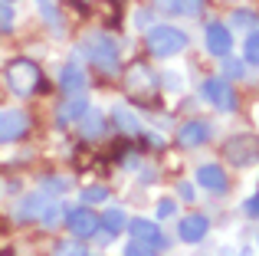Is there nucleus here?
<instances>
[{
    "label": "nucleus",
    "mask_w": 259,
    "mask_h": 256,
    "mask_svg": "<svg viewBox=\"0 0 259 256\" xmlns=\"http://www.w3.org/2000/svg\"><path fill=\"white\" fill-rule=\"evenodd\" d=\"M223 154H227L236 167H246V164H253L259 158V145H256V138H249V135H233V138L227 141V148H223Z\"/></svg>",
    "instance_id": "1a4fd4ad"
},
{
    "label": "nucleus",
    "mask_w": 259,
    "mask_h": 256,
    "mask_svg": "<svg viewBox=\"0 0 259 256\" xmlns=\"http://www.w3.org/2000/svg\"><path fill=\"white\" fill-rule=\"evenodd\" d=\"M85 112H89L85 92H79V96H66L63 109H59V125H72V122H79Z\"/></svg>",
    "instance_id": "a211bd4d"
},
{
    "label": "nucleus",
    "mask_w": 259,
    "mask_h": 256,
    "mask_svg": "<svg viewBox=\"0 0 259 256\" xmlns=\"http://www.w3.org/2000/svg\"><path fill=\"white\" fill-rule=\"evenodd\" d=\"M253 122L259 125V102H256V109H253Z\"/></svg>",
    "instance_id": "f704fd0d"
},
{
    "label": "nucleus",
    "mask_w": 259,
    "mask_h": 256,
    "mask_svg": "<svg viewBox=\"0 0 259 256\" xmlns=\"http://www.w3.org/2000/svg\"><path fill=\"white\" fill-rule=\"evenodd\" d=\"M79 197H82V204H105L108 200V187H102V184H89V187H82L79 191Z\"/></svg>",
    "instance_id": "393cba45"
},
{
    "label": "nucleus",
    "mask_w": 259,
    "mask_h": 256,
    "mask_svg": "<svg viewBox=\"0 0 259 256\" xmlns=\"http://www.w3.org/2000/svg\"><path fill=\"white\" fill-rule=\"evenodd\" d=\"M197 181H200V187H207L210 194H217V197H223V194L230 191V178H227V171H223L220 164H200L197 167Z\"/></svg>",
    "instance_id": "4468645a"
},
{
    "label": "nucleus",
    "mask_w": 259,
    "mask_h": 256,
    "mask_svg": "<svg viewBox=\"0 0 259 256\" xmlns=\"http://www.w3.org/2000/svg\"><path fill=\"white\" fill-rule=\"evenodd\" d=\"M30 132V115L23 109H4L0 112V145H13Z\"/></svg>",
    "instance_id": "0eeeda50"
},
{
    "label": "nucleus",
    "mask_w": 259,
    "mask_h": 256,
    "mask_svg": "<svg viewBox=\"0 0 259 256\" xmlns=\"http://www.w3.org/2000/svg\"><path fill=\"white\" fill-rule=\"evenodd\" d=\"M79 53H82L89 63L102 72V76H115V72L121 69V63H118V46H115V39L108 36V33H102V30L85 33L82 43H79Z\"/></svg>",
    "instance_id": "f257e3e1"
},
{
    "label": "nucleus",
    "mask_w": 259,
    "mask_h": 256,
    "mask_svg": "<svg viewBox=\"0 0 259 256\" xmlns=\"http://www.w3.org/2000/svg\"><path fill=\"white\" fill-rule=\"evenodd\" d=\"M112 122H115V128H118V132H125V135H141V122H138V115H135V112H128V109H115L112 112Z\"/></svg>",
    "instance_id": "6ab92c4d"
},
{
    "label": "nucleus",
    "mask_w": 259,
    "mask_h": 256,
    "mask_svg": "<svg viewBox=\"0 0 259 256\" xmlns=\"http://www.w3.org/2000/svg\"><path fill=\"white\" fill-rule=\"evenodd\" d=\"M145 43H148V53L158 59H167V56H177V53L187 50L190 36L181 30V26H171V23H158L145 33Z\"/></svg>",
    "instance_id": "7ed1b4c3"
},
{
    "label": "nucleus",
    "mask_w": 259,
    "mask_h": 256,
    "mask_svg": "<svg viewBox=\"0 0 259 256\" xmlns=\"http://www.w3.org/2000/svg\"><path fill=\"white\" fill-rule=\"evenodd\" d=\"M53 256H89V250H85V243H79V240L72 237V240H56Z\"/></svg>",
    "instance_id": "5701e85b"
},
{
    "label": "nucleus",
    "mask_w": 259,
    "mask_h": 256,
    "mask_svg": "<svg viewBox=\"0 0 259 256\" xmlns=\"http://www.w3.org/2000/svg\"><path fill=\"white\" fill-rule=\"evenodd\" d=\"M128 89H132V96H151V92H158L161 89L158 72H151L145 63H135L128 69Z\"/></svg>",
    "instance_id": "9b49d317"
},
{
    "label": "nucleus",
    "mask_w": 259,
    "mask_h": 256,
    "mask_svg": "<svg viewBox=\"0 0 259 256\" xmlns=\"http://www.w3.org/2000/svg\"><path fill=\"white\" fill-rule=\"evenodd\" d=\"M39 224L46 227V230H56L59 224H66V207L63 204H46L43 217H39Z\"/></svg>",
    "instance_id": "4be33fe9"
},
{
    "label": "nucleus",
    "mask_w": 259,
    "mask_h": 256,
    "mask_svg": "<svg viewBox=\"0 0 259 256\" xmlns=\"http://www.w3.org/2000/svg\"><path fill=\"white\" fill-rule=\"evenodd\" d=\"M128 233H132V240H138V243H145V246H151L154 253H161V250H167V237H164V230H161V224H154V220H145V217H135V220H128V227H125Z\"/></svg>",
    "instance_id": "423d86ee"
},
{
    "label": "nucleus",
    "mask_w": 259,
    "mask_h": 256,
    "mask_svg": "<svg viewBox=\"0 0 259 256\" xmlns=\"http://www.w3.org/2000/svg\"><path fill=\"white\" fill-rule=\"evenodd\" d=\"M125 256H154V250L145 246V243H138V240H132V243L125 246Z\"/></svg>",
    "instance_id": "7c9ffc66"
},
{
    "label": "nucleus",
    "mask_w": 259,
    "mask_h": 256,
    "mask_svg": "<svg viewBox=\"0 0 259 256\" xmlns=\"http://www.w3.org/2000/svg\"><path fill=\"white\" fill-rule=\"evenodd\" d=\"M210 138H213V128H210V122H203V118H190V122H184L177 128L181 148H203Z\"/></svg>",
    "instance_id": "9d476101"
},
{
    "label": "nucleus",
    "mask_w": 259,
    "mask_h": 256,
    "mask_svg": "<svg viewBox=\"0 0 259 256\" xmlns=\"http://www.w3.org/2000/svg\"><path fill=\"white\" fill-rule=\"evenodd\" d=\"M243 214H246L249 220H259V194H253V197L243 200Z\"/></svg>",
    "instance_id": "c756f323"
},
{
    "label": "nucleus",
    "mask_w": 259,
    "mask_h": 256,
    "mask_svg": "<svg viewBox=\"0 0 259 256\" xmlns=\"http://www.w3.org/2000/svg\"><path fill=\"white\" fill-rule=\"evenodd\" d=\"M85 86H89V79H85L82 63L69 59V63L59 69V89H63V96H79V92H85Z\"/></svg>",
    "instance_id": "ddd939ff"
},
{
    "label": "nucleus",
    "mask_w": 259,
    "mask_h": 256,
    "mask_svg": "<svg viewBox=\"0 0 259 256\" xmlns=\"http://www.w3.org/2000/svg\"><path fill=\"white\" fill-rule=\"evenodd\" d=\"M203 0H171V7L167 10H174V13H181V17H187V20H194V17H200L203 13Z\"/></svg>",
    "instance_id": "412c9836"
},
{
    "label": "nucleus",
    "mask_w": 259,
    "mask_h": 256,
    "mask_svg": "<svg viewBox=\"0 0 259 256\" xmlns=\"http://www.w3.org/2000/svg\"><path fill=\"white\" fill-rule=\"evenodd\" d=\"M46 204H50V197H46L43 191H33V194H23L17 204V210H13V217L20 220V224H30V220H39L46 210Z\"/></svg>",
    "instance_id": "2eb2a0df"
},
{
    "label": "nucleus",
    "mask_w": 259,
    "mask_h": 256,
    "mask_svg": "<svg viewBox=\"0 0 259 256\" xmlns=\"http://www.w3.org/2000/svg\"><path fill=\"white\" fill-rule=\"evenodd\" d=\"M76 125H79V135H82L85 141H99V138H105V132H108V118L102 115L99 109H89Z\"/></svg>",
    "instance_id": "dca6fc26"
},
{
    "label": "nucleus",
    "mask_w": 259,
    "mask_h": 256,
    "mask_svg": "<svg viewBox=\"0 0 259 256\" xmlns=\"http://www.w3.org/2000/svg\"><path fill=\"white\" fill-rule=\"evenodd\" d=\"M99 217H102V230H105V237H102V246H108V243H112V240L128 227V217H125V210H118V207H108V210L99 214Z\"/></svg>",
    "instance_id": "f3484780"
},
{
    "label": "nucleus",
    "mask_w": 259,
    "mask_h": 256,
    "mask_svg": "<svg viewBox=\"0 0 259 256\" xmlns=\"http://www.w3.org/2000/svg\"><path fill=\"white\" fill-rule=\"evenodd\" d=\"M154 210H158L161 220H167V217H174V214H177V204H174L171 197H164V200H158V207H154Z\"/></svg>",
    "instance_id": "c85d7f7f"
},
{
    "label": "nucleus",
    "mask_w": 259,
    "mask_h": 256,
    "mask_svg": "<svg viewBox=\"0 0 259 256\" xmlns=\"http://www.w3.org/2000/svg\"><path fill=\"white\" fill-rule=\"evenodd\" d=\"M220 66H223V79H243L246 76V63H243V59L220 56Z\"/></svg>",
    "instance_id": "b1692460"
},
{
    "label": "nucleus",
    "mask_w": 259,
    "mask_h": 256,
    "mask_svg": "<svg viewBox=\"0 0 259 256\" xmlns=\"http://www.w3.org/2000/svg\"><path fill=\"white\" fill-rule=\"evenodd\" d=\"M0 4H13V0H0Z\"/></svg>",
    "instance_id": "c9c22d12"
},
{
    "label": "nucleus",
    "mask_w": 259,
    "mask_h": 256,
    "mask_svg": "<svg viewBox=\"0 0 259 256\" xmlns=\"http://www.w3.org/2000/svg\"><path fill=\"white\" fill-rule=\"evenodd\" d=\"M207 233H210L207 214H187V217H181V224H177V237H181L184 243H203Z\"/></svg>",
    "instance_id": "f8f14e48"
},
{
    "label": "nucleus",
    "mask_w": 259,
    "mask_h": 256,
    "mask_svg": "<svg viewBox=\"0 0 259 256\" xmlns=\"http://www.w3.org/2000/svg\"><path fill=\"white\" fill-rule=\"evenodd\" d=\"M230 26H236V30H256V26H259V13H253V10H243V7H240V10H233V13H230Z\"/></svg>",
    "instance_id": "aec40b11"
},
{
    "label": "nucleus",
    "mask_w": 259,
    "mask_h": 256,
    "mask_svg": "<svg viewBox=\"0 0 259 256\" xmlns=\"http://www.w3.org/2000/svg\"><path fill=\"white\" fill-rule=\"evenodd\" d=\"M200 96L207 105H213L217 112H223V115H233L236 105H240V99H236V89L230 86V79L223 76H207L200 82Z\"/></svg>",
    "instance_id": "20e7f679"
},
{
    "label": "nucleus",
    "mask_w": 259,
    "mask_h": 256,
    "mask_svg": "<svg viewBox=\"0 0 259 256\" xmlns=\"http://www.w3.org/2000/svg\"><path fill=\"white\" fill-rule=\"evenodd\" d=\"M158 82L164 86V89H171V92L181 89V76H177V72H161V76H158Z\"/></svg>",
    "instance_id": "2f4dec72"
},
{
    "label": "nucleus",
    "mask_w": 259,
    "mask_h": 256,
    "mask_svg": "<svg viewBox=\"0 0 259 256\" xmlns=\"http://www.w3.org/2000/svg\"><path fill=\"white\" fill-rule=\"evenodd\" d=\"M66 227L72 230L76 240H92L102 230V217L89 204H79L76 210H66Z\"/></svg>",
    "instance_id": "39448f33"
},
{
    "label": "nucleus",
    "mask_w": 259,
    "mask_h": 256,
    "mask_svg": "<svg viewBox=\"0 0 259 256\" xmlns=\"http://www.w3.org/2000/svg\"><path fill=\"white\" fill-rule=\"evenodd\" d=\"M177 194H181V197L187 200V204L197 197V194H194V184H187V181H181V184H177Z\"/></svg>",
    "instance_id": "473e14b6"
},
{
    "label": "nucleus",
    "mask_w": 259,
    "mask_h": 256,
    "mask_svg": "<svg viewBox=\"0 0 259 256\" xmlns=\"http://www.w3.org/2000/svg\"><path fill=\"white\" fill-rule=\"evenodd\" d=\"M243 59H246L249 66H259V26H256V30H249L246 46H243Z\"/></svg>",
    "instance_id": "a878e982"
},
{
    "label": "nucleus",
    "mask_w": 259,
    "mask_h": 256,
    "mask_svg": "<svg viewBox=\"0 0 259 256\" xmlns=\"http://www.w3.org/2000/svg\"><path fill=\"white\" fill-rule=\"evenodd\" d=\"M4 82H7V89H10L13 96L26 99V96H33V92H39V86H43V72H39V66L33 63V59L17 56V59L7 63Z\"/></svg>",
    "instance_id": "f03ea898"
},
{
    "label": "nucleus",
    "mask_w": 259,
    "mask_h": 256,
    "mask_svg": "<svg viewBox=\"0 0 259 256\" xmlns=\"http://www.w3.org/2000/svg\"><path fill=\"white\" fill-rule=\"evenodd\" d=\"M13 26H17V13H13V7L10 4H0V36L13 33Z\"/></svg>",
    "instance_id": "bb28decb"
},
{
    "label": "nucleus",
    "mask_w": 259,
    "mask_h": 256,
    "mask_svg": "<svg viewBox=\"0 0 259 256\" xmlns=\"http://www.w3.org/2000/svg\"><path fill=\"white\" fill-rule=\"evenodd\" d=\"M39 4V10H43V7H56V0H36Z\"/></svg>",
    "instance_id": "72a5a7b5"
},
{
    "label": "nucleus",
    "mask_w": 259,
    "mask_h": 256,
    "mask_svg": "<svg viewBox=\"0 0 259 256\" xmlns=\"http://www.w3.org/2000/svg\"><path fill=\"white\" fill-rule=\"evenodd\" d=\"M66 187H69L66 178H46L43 181V194L46 197H59V194H66Z\"/></svg>",
    "instance_id": "cd10ccee"
},
{
    "label": "nucleus",
    "mask_w": 259,
    "mask_h": 256,
    "mask_svg": "<svg viewBox=\"0 0 259 256\" xmlns=\"http://www.w3.org/2000/svg\"><path fill=\"white\" fill-rule=\"evenodd\" d=\"M256 243H259V237H256Z\"/></svg>",
    "instance_id": "e433bc0d"
},
{
    "label": "nucleus",
    "mask_w": 259,
    "mask_h": 256,
    "mask_svg": "<svg viewBox=\"0 0 259 256\" xmlns=\"http://www.w3.org/2000/svg\"><path fill=\"white\" fill-rule=\"evenodd\" d=\"M203 46H207L210 56H230V50H233V33H230V26L220 23V20H210V23L203 26Z\"/></svg>",
    "instance_id": "6e6552de"
}]
</instances>
